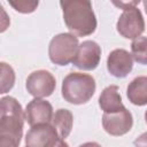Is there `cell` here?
Masks as SVG:
<instances>
[{
	"instance_id": "4",
	"label": "cell",
	"mask_w": 147,
	"mask_h": 147,
	"mask_svg": "<svg viewBox=\"0 0 147 147\" xmlns=\"http://www.w3.org/2000/svg\"><path fill=\"white\" fill-rule=\"evenodd\" d=\"M79 47L78 38L69 32L54 36L48 45L49 60L57 65H67L74 61Z\"/></svg>"
},
{
	"instance_id": "19",
	"label": "cell",
	"mask_w": 147,
	"mask_h": 147,
	"mask_svg": "<svg viewBox=\"0 0 147 147\" xmlns=\"http://www.w3.org/2000/svg\"><path fill=\"white\" fill-rule=\"evenodd\" d=\"M47 147H69V145L65 142L64 139L59 138V139H56L55 141H53L51 145H48Z\"/></svg>"
},
{
	"instance_id": "2",
	"label": "cell",
	"mask_w": 147,
	"mask_h": 147,
	"mask_svg": "<svg viewBox=\"0 0 147 147\" xmlns=\"http://www.w3.org/2000/svg\"><path fill=\"white\" fill-rule=\"evenodd\" d=\"M60 6L63 11V21L72 34L78 37H86L95 31L96 17L93 11L91 1H60Z\"/></svg>"
},
{
	"instance_id": "13",
	"label": "cell",
	"mask_w": 147,
	"mask_h": 147,
	"mask_svg": "<svg viewBox=\"0 0 147 147\" xmlns=\"http://www.w3.org/2000/svg\"><path fill=\"white\" fill-rule=\"evenodd\" d=\"M126 96L132 105H147V76H138L127 85Z\"/></svg>"
},
{
	"instance_id": "14",
	"label": "cell",
	"mask_w": 147,
	"mask_h": 147,
	"mask_svg": "<svg viewBox=\"0 0 147 147\" xmlns=\"http://www.w3.org/2000/svg\"><path fill=\"white\" fill-rule=\"evenodd\" d=\"M52 124L56 129L60 138L65 139L72 130V124H74L72 113L70 110L65 109V108L64 109L63 108L57 109L53 115Z\"/></svg>"
},
{
	"instance_id": "10",
	"label": "cell",
	"mask_w": 147,
	"mask_h": 147,
	"mask_svg": "<svg viewBox=\"0 0 147 147\" xmlns=\"http://www.w3.org/2000/svg\"><path fill=\"white\" fill-rule=\"evenodd\" d=\"M24 114L25 121L30 126L51 123L54 115L52 105L48 101L38 98H34L26 105Z\"/></svg>"
},
{
	"instance_id": "12",
	"label": "cell",
	"mask_w": 147,
	"mask_h": 147,
	"mask_svg": "<svg viewBox=\"0 0 147 147\" xmlns=\"http://www.w3.org/2000/svg\"><path fill=\"white\" fill-rule=\"evenodd\" d=\"M99 107L103 113H117L123 110L125 107L122 102V96L117 85L107 86L99 96Z\"/></svg>"
},
{
	"instance_id": "3",
	"label": "cell",
	"mask_w": 147,
	"mask_h": 147,
	"mask_svg": "<svg viewBox=\"0 0 147 147\" xmlns=\"http://www.w3.org/2000/svg\"><path fill=\"white\" fill-rule=\"evenodd\" d=\"M96 85L94 78L88 74L70 72L68 74L61 87L62 98L72 105H83L94 95Z\"/></svg>"
},
{
	"instance_id": "6",
	"label": "cell",
	"mask_w": 147,
	"mask_h": 147,
	"mask_svg": "<svg viewBox=\"0 0 147 147\" xmlns=\"http://www.w3.org/2000/svg\"><path fill=\"white\" fill-rule=\"evenodd\" d=\"M25 87L29 94L41 99L53 94L56 87V80L52 72L47 70H36L31 72L25 82Z\"/></svg>"
},
{
	"instance_id": "5",
	"label": "cell",
	"mask_w": 147,
	"mask_h": 147,
	"mask_svg": "<svg viewBox=\"0 0 147 147\" xmlns=\"http://www.w3.org/2000/svg\"><path fill=\"white\" fill-rule=\"evenodd\" d=\"M117 32L126 39H137L145 31V21L140 9L136 6L123 10L116 23Z\"/></svg>"
},
{
	"instance_id": "16",
	"label": "cell",
	"mask_w": 147,
	"mask_h": 147,
	"mask_svg": "<svg viewBox=\"0 0 147 147\" xmlns=\"http://www.w3.org/2000/svg\"><path fill=\"white\" fill-rule=\"evenodd\" d=\"M1 67V94L10 91L15 84V71L6 62L0 63Z\"/></svg>"
},
{
	"instance_id": "17",
	"label": "cell",
	"mask_w": 147,
	"mask_h": 147,
	"mask_svg": "<svg viewBox=\"0 0 147 147\" xmlns=\"http://www.w3.org/2000/svg\"><path fill=\"white\" fill-rule=\"evenodd\" d=\"M9 5L18 13L28 14L36 10L39 2L38 1H9Z\"/></svg>"
},
{
	"instance_id": "22",
	"label": "cell",
	"mask_w": 147,
	"mask_h": 147,
	"mask_svg": "<svg viewBox=\"0 0 147 147\" xmlns=\"http://www.w3.org/2000/svg\"><path fill=\"white\" fill-rule=\"evenodd\" d=\"M145 121H146V123H147V110L145 111Z\"/></svg>"
},
{
	"instance_id": "8",
	"label": "cell",
	"mask_w": 147,
	"mask_h": 147,
	"mask_svg": "<svg viewBox=\"0 0 147 147\" xmlns=\"http://www.w3.org/2000/svg\"><path fill=\"white\" fill-rule=\"evenodd\" d=\"M102 126L105 131L114 137H119L127 133L133 126L132 114L124 108L117 113H103L102 115Z\"/></svg>"
},
{
	"instance_id": "18",
	"label": "cell",
	"mask_w": 147,
	"mask_h": 147,
	"mask_svg": "<svg viewBox=\"0 0 147 147\" xmlns=\"http://www.w3.org/2000/svg\"><path fill=\"white\" fill-rule=\"evenodd\" d=\"M134 147H147V132L141 133L133 141Z\"/></svg>"
},
{
	"instance_id": "11",
	"label": "cell",
	"mask_w": 147,
	"mask_h": 147,
	"mask_svg": "<svg viewBox=\"0 0 147 147\" xmlns=\"http://www.w3.org/2000/svg\"><path fill=\"white\" fill-rule=\"evenodd\" d=\"M59 138L60 136L53 124H38L31 126L25 136V145L26 147H47Z\"/></svg>"
},
{
	"instance_id": "20",
	"label": "cell",
	"mask_w": 147,
	"mask_h": 147,
	"mask_svg": "<svg viewBox=\"0 0 147 147\" xmlns=\"http://www.w3.org/2000/svg\"><path fill=\"white\" fill-rule=\"evenodd\" d=\"M79 147H102L100 144L95 142V141H88V142H84Z\"/></svg>"
},
{
	"instance_id": "7",
	"label": "cell",
	"mask_w": 147,
	"mask_h": 147,
	"mask_svg": "<svg viewBox=\"0 0 147 147\" xmlns=\"http://www.w3.org/2000/svg\"><path fill=\"white\" fill-rule=\"evenodd\" d=\"M101 59V47L93 40H85L79 44L72 64L80 70H94Z\"/></svg>"
},
{
	"instance_id": "9",
	"label": "cell",
	"mask_w": 147,
	"mask_h": 147,
	"mask_svg": "<svg viewBox=\"0 0 147 147\" xmlns=\"http://www.w3.org/2000/svg\"><path fill=\"white\" fill-rule=\"evenodd\" d=\"M133 68L132 55L123 48H116L111 51L107 57V70L116 78L126 77Z\"/></svg>"
},
{
	"instance_id": "1",
	"label": "cell",
	"mask_w": 147,
	"mask_h": 147,
	"mask_svg": "<svg viewBox=\"0 0 147 147\" xmlns=\"http://www.w3.org/2000/svg\"><path fill=\"white\" fill-rule=\"evenodd\" d=\"M25 114L13 96L0 100V147H18L23 134Z\"/></svg>"
},
{
	"instance_id": "15",
	"label": "cell",
	"mask_w": 147,
	"mask_h": 147,
	"mask_svg": "<svg viewBox=\"0 0 147 147\" xmlns=\"http://www.w3.org/2000/svg\"><path fill=\"white\" fill-rule=\"evenodd\" d=\"M131 55L139 64H147V37H139L131 42Z\"/></svg>"
},
{
	"instance_id": "21",
	"label": "cell",
	"mask_w": 147,
	"mask_h": 147,
	"mask_svg": "<svg viewBox=\"0 0 147 147\" xmlns=\"http://www.w3.org/2000/svg\"><path fill=\"white\" fill-rule=\"evenodd\" d=\"M142 5H144V8H145V11H146V14H147V0H145V1H142Z\"/></svg>"
}]
</instances>
